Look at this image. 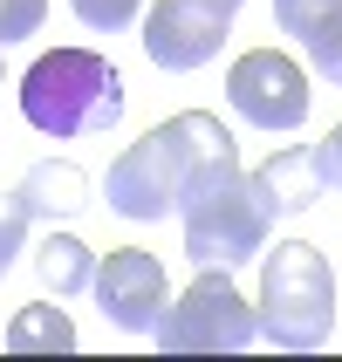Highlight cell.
Instances as JSON below:
<instances>
[{"label":"cell","mask_w":342,"mask_h":362,"mask_svg":"<svg viewBox=\"0 0 342 362\" xmlns=\"http://www.w3.org/2000/svg\"><path fill=\"white\" fill-rule=\"evenodd\" d=\"M233 151H240L233 130H226L220 117H205V110H185V117L144 130V137L110 164V178H103L110 212H123V219H164V212H178L192 171H205L212 158H233Z\"/></svg>","instance_id":"1"},{"label":"cell","mask_w":342,"mask_h":362,"mask_svg":"<svg viewBox=\"0 0 342 362\" xmlns=\"http://www.w3.org/2000/svg\"><path fill=\"white\" fill-rule=\"evenodd\" d=\"M178 219H185V253L192 267H246L253 253L267 246V226H274V199L253 171H240V151L233 158H212L205 171H192L178 199Z\"/></svg>","instance_id":"2"},{"label":"cell","mask_w":342,"mask_h":362,"mask_svg":"<svg viewBox=\"0 0 342 362\" xmlns=\"http://www.w3.org/2000/svg\"><path fill=\"white\" fill-rule=\"evenodd\" d=\"M21 117L41 137H82V130H110L123 117V76L96 48H48V55L21 76Z\"/></svg>","instance_id":"3"},{"label":"cell","mask_w":342,"mask_h":362,"mask_svg":"<svg viewBox=\"0 0 342 362\" xmlns=\"http://www.w3.org/2000/svg\"><path fill=\"white\" fill-rule=\"evenodd\" d=\"M253 328H261L267 349H287V356H315L336 328V274H329V253L308 240L274 246V260L261 267V308H253Z\"/></svg>","instance_id":"4"},{"label":"cell","mask_w":342,"mask_h":362,"mask_svg":"<svg viewBox=\"0 0 342 362\" xmlns=\"http://www.w3.org/2000/svg\"><path fill=\"white\" fill-rule=\"evenodd\" d=\"M151 335H158L164 356H240V349L261 342L246 294L226 281L220 267H199V281L178 294V308H164V315H158Z\"/></svg>","instance_id":"5"},{"label":"cell","mask_w":342,"mask_h":362,"mask_svg":"<svg viewBox=\"0 0 342 362\" xmlns=\"http://www.w3.org/2000/svg\"><path fill=\"white\" fill-rule=\"evenodd\" d=\"M233 14H240V0H158L144 14V55L164 76H192L226 48Z\"/></svg>","instance_id":"6"},{"label":"cell","mask_w":342,"mask_h":362,"mask_svg":"<svg viewBox=\"0 0 342 362\" xmlns=\"http://www.w3.org/2000/svg\"><path fill=\"white\" fill-rule=\"evenodd\" d=\"M226 96H233L240 123H253V130H267V137L308 123V76H302V62L274 55V48H253V55L233 62Z\"/></svg>","instance_id":"7"},{"label":"cell","mask_w":342,"mask_h":362,"mask_svg":"<svg viewBox=\"0 0 342 362\" xmlns=\"http://www.w3.org/2000/svg\"><path fill=\"white\" fill-rule=\"evenodd\" d=\"M96 308L110 315L117 328H130V335H151L164 315V267L144 253V246H117L110 260L96 267Z\"/></svg>","instance_id":"8"},{"label":"cell","mask_w":342,"mask_h":362,"mask_svg":"<svg viewBox=\"0 0 342 362\" xmlns=\"http://www.w3.org/2000/svg\"><path fill=\"white\" fill-rule=\"evenodd\" d=\"M274 21L281 35H295L308 69L342 89V0H274Z\"/></svg>","instance_id":"9"},{"label":"cell","mask_w":342,"mask_h":362,"mask_svg":"<svg viewBox=\"0 0 342 362\" xmlns=\"http://www.w3.org/2000/svg\"><path fill=\"white\" fill-rule=\"evenodd\" d=\"M14 199L28 219H69V212H82L89 205V171L69 158H41L28 178L14 185Z\"/></svg>","instance_id":"10"},{"label":"cell","mask_w":342,"mask_h":362,"mask_svg":"<svg viewBox=\"0 0 342 362\" xmlns=\"http://www.w3.org/2000/svg\"><path fill=\"white\" fill-rule=\"evenodd\" d=\"M35 274H41V287H48L55 301H69V294H82V287L96 281V253H89L76 233H48V240L35 246Z\"/></svg>","instance_id":"11"},{"label":"cell","mask_w":342,"mask_h":362,"mask_svg":"<svg viewBox=\"0 0 342 362\" xmlns=\"http://www.w3.org/2000/svg\"><path fill=\"white\" fill-rule=\"evenodd\" d=\"M69 349H76V322L62 308H48V301L21 308L14 322H7V356H69Z\"/></svg>","instance_id":"12"},{"label":"cell","mask_w":342,"mask_h":362,"mask_svg":"<svg viewBox=\"0 0 342 362\" xmlns=\"http://www.w3.org/2000/svg\"><path fill=\"white\" fill-rule=\"evenodd\" d=\"M253 178L267 185L274 212H308V205L322 199V185H315V164H308V151H274V158H267Z\"/></svg>","instance_id":"13"},{"label":"cell","mask_w":342,"mask_h":362,"mask_svg":"<svg viewBox=\"0 0 342 362\" xmlns=\"http://www.w3.org/2000/svg\"><path fill=\"white\" fill-rule=\"evenodd\" d=\"M76 7L82 28H96V35H117V28H130V21L144 14V0H69Z\"/></svg>","instance_id":"14"},{"label":"cell","mask_w":342,"mask_h":362,"mask_svg":"<svg viewBox=\"0 0 342 362\" xmlns=\"http://www.w3.org/2000/svg\"><path fill=\"white\" fill-rule=\"evenodd\" d=\"M41 21H48V0H0V48L41 35Z\"/></svg>","instance_id":"15"},{"label":"cell","mask_w":342,"mask_h":362,"mask_svg":"<svg viewBox=\"0 0 342 362\" xmlns=\"http://www.w3.org/2000/svg\"><path fill=\"white\" fill-rule=\"evenodd\" d=\"M21 246H28V212H21L14 192H0V274L21 260Z\"/></svg>","instance_id":"16"},{"label":"cell","mask_w":342,"mask_h":362,"mask_svg":"<svg viewBox=\"0 0 342 362\" xmlns=\"http://www.w3.org/2000/svg\"><path fill=\"white\" fill-rule=\"evenodd\" d=\"M308 164H315V185H322V192H342V123L322 144H308Z\"/></svg>","instance_id":"17"}]
</instances>
